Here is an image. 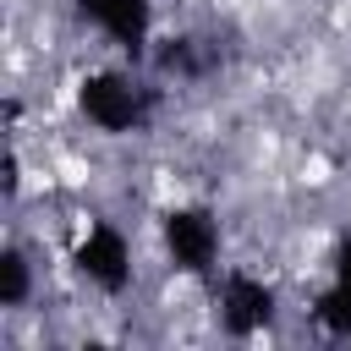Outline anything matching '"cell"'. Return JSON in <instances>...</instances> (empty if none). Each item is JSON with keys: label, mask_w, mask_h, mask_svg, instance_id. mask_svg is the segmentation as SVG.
Instances as JSON below:
<instances>
[{"label": "cell", "mask_w": 351, "mask_h": 351, "mask_svg": "<svg viewBox=\"0 0 351 351\" xmlns=\"http://www.w3.org/2000/svg\"><path fill=\"white\" fill-rule=\"evenodd\" d=\"M77 110L93 132L104 137H132L154 121V88L137 77V71H121V66H99L77 82Z\"/></svg>", "instance_id": "6da1fadb"}, {"label": "cell", "mask_w": 351, "mask_h": 351, "mask_svg": "<svg viewBox=\"0 0 351 351\" xmlns=\"http://www.w3.org/2000/svg\"><path fill=\"white\" fill-rule=\"evenodd\" d=\"M159 241H165V258L176 274L186 280H208L219 269V247H225V230H219V214L208 203H176L159 214Z\"/></svg>", "instance_id": "7a4b0ae2"}, {"label": "cell", "mask_w": 351, "mask_h": 351, "mask_svg": "<svg viewBox=\"0 0 351 351\" xmlns=\"http://www.w3.org/2000/svg\"><path fill=\"white\" fill-rule=\"evenodd\" d=\"M71 269H77L93 291L121 296V291L132 285V241H126V230L110 225V219H88V225L77 230V241H71Z\"/></svg>", "instance_id": "3957f363"}, {"label": "cell", "mask_w": 351, "mask_h": 351, "mask_svg": "<svg viewBox=\"0 0 351 351\" xmlns=\"http://www.w3.org/2000/svg\"><path fill=\"white\" fill-rule=\"evenodd\" d=\"M219 307V329L230 335V340H252V335H263L269 324H274V307H280V296H274V285L263 280V274H252V269H230L225 280H219V296H214Z\"/></svg>", "instance_id": "277c9868"}, {"label": "cell", "mask_w": 351, "mask_h": 351, "mask_svg": "<svg viewBox=\"0 0 351 351\" xmlns=\"http://www.w3.org/2000/svg\"><path fill=\"white\" fill-rule=\"evenodd\" d=\"M77 16L132 60H143L154 44V0H77Z\"/></svg>", "instance_id": "5b68a950"}, {"label": "cell", "mask_w": 351, "mask_h": 351, "mask_svg": "<svg viewBox=\"0 0 351 351\" xmlns=\"http://www.w3.org/2000/svg\"><path fill=\"white\" fill-rule=\"evenodd\" d=\"M27 296H33V263L16 241H5L0 247V307L16 313V307H27Z\"/></svg>", "instance_id": "8992f818"}, {"label": "cell", "mask_w": 351, "mask_h": 351, "mask_svg": "<svg viewBox=\"0 0 351 351\" xmlns=\"http://www.w3.org/2000/svg\"><path fill=\"white\" fill-rule=\"evenodd\" d=\"M313 318H318L329 335L351 340V285H346V280H329V291H318V302H313Z\"/></svg>", "instance_id": "52a82bcc"}, {"label": "cell", "mask_w": 351, "mask_h": 351, "mask_svg": "<svg viewBox=\"0 0 351 351\" xmlns=\"http://www.w3.org/2000/svg\"><path fill=\"white\" fill-rule=\"evenodd\" d=\"M329 274L351 285V236H340V241H335V258H329Z\"/></svg>", "instance_id": "ba28073f"}]
</instances>
